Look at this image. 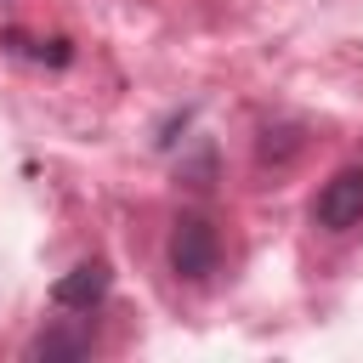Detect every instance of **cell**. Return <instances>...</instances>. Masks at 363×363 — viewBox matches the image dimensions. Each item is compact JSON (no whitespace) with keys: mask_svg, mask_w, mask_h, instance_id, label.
Returning a JSON list of instances; mask_svg holds the SVG:
<instances>
[{"mask_svg":"<svg viewBox=\"0 0 363 363\" xmlns=\"http://www.w3.org/2000/svg\"><path fill=\"white\" fill-rule=\"evenodd\" d=\"M312 221H318L323 233H352V227L363 221V164H346V170H335V176L318 187Z\"/></svg>","mask_w":363,"mask_h":363,"instance_id":"cell-2","label":"cell"},{"mask_svg":"<svg viewBox=\"0 0 363 363\" xmlns=\"http://www.w3.org/2000/svg\"><path fill=\"white\" fill-rule=\"evenodd\" d=\"M216 255H221V238H216V227L204 216H182L170 227V267H176V278H187V284L210 278Z\"/></svg>","mask_w":363,"mask_h":363,"instance_id":"cell-1","label":"cell"},{"mask_svg":"<svg viewBox=\"0 0 363 363\" xmlns=\"http://www.w3.org/2000/svg\"><path fill=\"white\" fill-rule=\"evenodd\" d=\"M91 352V329H45L28 340V357H85Z\"/></svg>","mask_w":363,"mask_h":363,"instance_id":"cell-4","label":"cell"},{"mask_svg":"<svg viewBox=\"0 0 363 363\" xmlns=\"http://www.w3.org/2000/svg\"><path fill=\"white\" fill-rule=\"evenodd\" d=\"M102 295H108V267H102V261L74 267V272H68V278H57V289H51V301H57V306H68V312L96 306Z\"/></svg>","mask_w":363,"mask_h":363,"instance_id":"cell-3","label":"cell"}]
</instances>
